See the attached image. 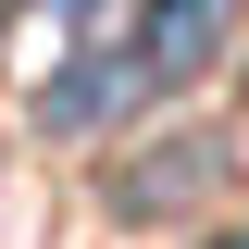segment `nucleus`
<instances>
[{
	"label": "nucleus",
	"instance_id": "1",
	"mask_svg": "<svg viewBox=\"0 0 249 249\" xmlns=\"http://www.w3.org/2000/svg\"><path fill=\"white\" fill-rule=\"evenodd\" d=\"M237 37V0H137V88H199Z\"/></svg>",
	"mask_w": 249,
	"mask_h": 249
},
{
	"label": "nucleus",
	"instance_id": "5",
	"mask_svg": "<svg viewBox=\"0 0 249 249\" xmlns=\"http://www.w3.org/2000/svg\"><path fill=\"white\" fill-rule=\"evenodd\" d=\"M212 249H249V237H212Z\"/></svg>",
	"mask_w": 249,
	"mask_h": 249
},
{
	"label": "nucleus",
	"instance_id": "2",
	"mask_svg": "<svg viewBox=\"0 0 249 249\" xmlns=\"http://www.w3.org/2000/svg\"><path fill=\"white\" fill-rule=\"evenodd\" d=\"M224 187V137H162V162H112V212H187Z\"/></svg>",
	"mask_w": 249,
	"mask_h": 249
},
{
	"label": "nucleus",
	"instance_id": "4",
	"mask_svg": "<svg viewBox=\"0 0 249 249\" xmlns=\"http://www.w3.org/2000/svg\"><path fill=\"white\" fill-rule=\"evenodd\" d=\"M37 37H50L62 62L75 50H124V37H137V0H37Z\"/></svg>",
	"mask_w": 249,
	"mask_h": 249
},
{
	"label": "nucleus",
	"instance_id": "3",
	"mask_svg": "<svg viewBox=\"0 0 249 249\" xmlns=\"http://www.w3.org/2000/svg\"><path fill=\"white\" fill-rule=\"evenodd\" d=\"M124 88H137V50H75L50 88H37V124H100Z\"/></svg>",
	"mask_w": 249,
	"mask_h": 249
}]
</instances>
